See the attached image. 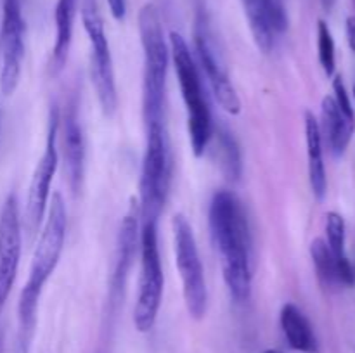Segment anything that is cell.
Instances as JSON below:
<instances>
[{"label":"cell","mask_w":355,"mask_h":353,"mask_svg":"<svg viewBox=\"0 0 355 353\" xmlns=\"http://www.w3.org/2000/svg\"><path fill=\"white\" fill-rule=\"evenodd\" d=\"M210 230L229 293L238 303L246 301L252 293V239L243 204L231 190L215 192Z\"/></svg>","instance_id":"cell-1"},{"label":"cell","mask_w":355,"mask_h":353,"mask_svg":"<svg viewBox=\"0 0 355 353\" xmlns=\"http://www.w3.org/2000/svg\"><path fill=\"white\" fill-rule=\"evenodd\" d=\"M139 33L144 51V120L146 125L165 123V89L168 45L163 35L158 9L146 3L139 10Z\"/></svg>","instance_id":"cell-2"},{"label":"cell","mask_w":355,"mask_h":353,"mask_svg":"<svg viewBox=\"0 0 355 353\" xmlns=\"http://www.w3.org/2000/svg\"><path fill=\"white\" fill-rule=\"evenodd\" d=\"M170 54H172L180 92H182V99L187 109V132H189L191 149H193L194 156L200 158L205 154L211 135H214L210 106H208L207 96L203 92L200 73H198V66L191 54L189 45L177 31L170 33Z\"/></svg>","instance_id":"cell-3"},{"label":"cell","mask_w":355,"mask_h":353,"mask_svg":"<svg viewBox=\"0 0 355 353\" xmlns=\"http://www.w3.org/2000/svg\"><path fill=\"white\" fill-rule=\"evenodd\" d=\"M148 127L144 159L141 173V201L139 213L142 224H156L166 203L172 180V156H170L168 137L165 123H151Z\"/></svg>","instance_id":"cell-4"},{"label":"cell","mask_w":355,"mask_h":353,"mask_svg":"<svg viewBox=\"0 0 355 353\" xmlns=\"http://www.w3.org/2000/svg\"><path fill=\"white\" fill-rule=\"evenodd\" d=\"M80 12H82L83 28L90 42V78L96 87L103 113L106 116H113L118 107L116 82H114L113 59H111L99 3L97 0H82Z\"/></svg>","instance_id":"cell-5"},{"label":"cell","mask_w":355,"mask_h":353,"mask_svg":"<svg viewBox=\"0 0 355 353\" xmlns=\"http://www.w3.org/2000/svg\"><path fill=\"white\" fill-rule=\"evenodd\" d=\"M141 277L139 296L134 308V324L139 332H149L156 324L163 296V269L159 260L156 224H142Z\"/></svg>","instance_id":"cell-6"},{"label":"cell","mask_w":355,"mask_h":353,"mask_svg":"<svg viewBox=\"0 0 355 353\" xmlns=\"http://www.w3.org/2000/svg\"><path fill=\"white\" fill-rule=\"evenodd\" d=\"M175 263L182 279V293L187 311L193 318L201 320L207 314L208 291L205 282L203 265L198 253L196 239L191 224L184 215H175L172 221Z\"/></svg>","instance_id":"cell-7"},{"label":"cell","mask_w":355,"mask_h":353,"mask_svg":"<svg viewBox=\"0 0 355 353\" xmlns=\"http://www.w3.org/2000/svg\"><path fill=\"white\" fill-rule=\"evenodd\" d=\"M66 204L59 192L52 194L51 206H49L47 220L42 228L40 239L35 248L33 258L30 265V275L23 287V293L40 296L45 282L54 273L61 258L66 239Z\"/></svg>","instance_id":"cell-8"},{"label":"cell","mask_w":355,"mask_h":353,"mask_svg":"<svg viewBox=\"0 0 355 353\" xmlns=\"http://www.w3.org/2000/svg\"><path fill=\"white\" fill-rule=\"evenodd\" d=\"M194 45H196L198 59L201 62V68L207 73V78L210 82L211 90L217 97L218 104L224 107L227 113L239 114L241 111V100L232 87L227 75V66H225L224 55L218 48L215 35L208 24L207 17L203 14H198L196 26H194Z\"/></svg>","instance_id":"cell-9"},{"label":"cell","mask_w":355,"mask_h":353,"mask_svg":"<svg viewBox=\"0 0 355 353\" xmlns=\"http://www.w3.org/2000/svg\"><path fill=\"white\" fill-rule=\"evenodd\" d=\"M58 134H59V113L58 109L51 111V123H49L47 144L42 154L40 161L35 166L30 187H28L26 210H24V225L30 235L38 232L42 220H44L45 208H47L49 196H51V183L54 179L55 168L59 163L58 152Z\"/></svg>","instance_id":"cell-10"},{"label":"cell","mask_w":355,"mask_h":353,"mask_svg":"<svg viewBox=\"0 0 355 353\" xmlns=\"http://www.w3.org/2000/svg\"><path fill=\"white\" fill-rule=\"evenodd\" d=\"M24 57V21L21 0H3L2 6V73L0 90L10 96L16 90Z\"/></svg>","instance_id":"cell-11"},{"label":"cell","mask_w":355,"mask_h":353,"mask_svg":"<svg viewBox=\"0 0 355 353\" xmlns=\"http://www.w3.org/2000/svg\"><path fill=\"white\" fill-rule=\"evenodd\" d=\"M21 258V221L16 196L10 194L0 213V311L9 298Z\"/></svg>","instance_id":"cell-12"},{"label":"cell","mask_w":355,"mask_h":353,"mask_svg":"<svg viewBox=\"0 0 355 353\" xmlns=\"http://www.w3.org/2000/svg\"><path fill=\"white\" fill-rule=\"evenodd\" d=\"M59 144L62 149L64 173L69 189L73 192H78L82 189L83 170H85V138H83V130L78 121L75 104H69L64 118H62L61 142Z\"/></svg>","instance_id":"cell-13"},{"label":"cell","mask_w":355,"mask_h":353,"mask_svg":"<svg viewBox=\"0 0 355 353\" xmlns=\"http://www.w3.org/2000/svg\"><path fill=\"white\" fill-rule=\"evenodd\" d=\"M141 215V213H139ZM139 215L132 204L128 213L125 215L120 225V237H118V256L116 269L113 275V291H120L127 280L128 272L134 265L135 255L139 249Z\"/></svg>","instance_id":"cell-14"},{"label":"cell","mask_w":355,"mask_h":353,"mask_svg":"<svg viewBox=\"0 0 355 353\" xmlns=\"http://www.w3.org/2000/svg\"><path fill=\"white\" fill-rule=\"evenodd\" d=\"M305 141H307L309 179H311L312 192L315 199L322 201L328 189L326 166L322 161V132L319 121L311 111H305Z\"/></svg>","instance_id":"cell-15"},{"label":"cell","mask_w":355,"mask_h":353,"mask_svg":"<svg viewBox=\"0 0 355 353\" xmlns=\"http://www.w3.org/2000/svg\"><path fill=\"white\" fill-rule=\"evenodd\" d=\"M322 128L328 138V144L331 147L333 154L340 156L345 152L350 138H352L355 121L349 120L345 114L340 111L335 97H324L322 99Z\"/></svg>","instance_id":"cell-16"},{"label":"cell","mask_w":355,"mask_h":353,"mask_svg":"<svg viewBox=\"0 0 355 353\" xmlns=\"http://www.w3.org/2000/svg\"><path fill=\"white\" fill-rule=\"evenodd\" d=\"M281 327L293 350L302 353H314L318 350V339L311 322L293 303L284 305L281 310Z\"/></svg>","instance_id":"cell-17"},{"label":"cell","mask_w":355,"mask_h":353,"mask_svg":"<svg viewBox=\"0 0 355 353\" xmlns=\"http://www.w3.org/2000/svg\"><path fill=\"white\" fill-rule=\"evenodd\" d=\"M76 14V0H58L55 6V42L54 51H52L51 69L54 75H58L66 64L68 59L69 45L73 37V23H75Z\"/></svg>","instance_id":"cell-18"},{"label":"cell","mask_w":355,"mask_h":353,"mask_svg":"<svg viewBox=\"0 0 355 353\" xmlns=\"http://www.w3.org/2000/svg\"><path fill=\"white\" fill-rule=\"evenodd\" d=\"M311 256L314 260L315 272L319 280L324 286H335L338 282V273H336V256L329 249L328 242L322 239H314L311 244Z\"/></svg>","instance_id":"cell-19"},{"label":"cell","mask_w":355,"mask_h":353,"mask_svg":"<svg viewBox=\"0 0 355 353\" xmlns=\"http://www.w3.org/2000/svg\"><path fill=\"white\" fill-rule=\"evenodd\" d=\"M217 137L222 170L231 180H238L241 175V152L236 144V138L225 128H218Z\"/></svg>","instance_id":"cell-20"},{"label":"cell","mask_w":355,"mask_h":353,"mask_svg":"<svg viewBox=\"0 0 355 353\" xmlns=\"http://www.w3.org/2000/svg\"><path fill=\"white\" fill-rule=\"evenodd\" d=\"M326 235H328V246L336 258L345 255V221L342 215L336 211H329L326 215Z\"/></svg>","instance_id":"cell-21"},{"label":"cell","mask_w":355,"mask_h":353,"mask_svg":"<svg viewBox=\"0 0 355 353\" xmlns=\"http://www.w3.org/2000/svg\"><path fill=\"white\" fill-rule=\"evenodd\" d=\"M318 48L322 69L326 75L333 76L335 73V40H333L331 31L324 21L318 23Z\"/></svg>","instance_id":"cell-22"},{"label":"cell","mask_w":355,"mask_h":353,"mask_svg":"<svg viewBox=\"0 0 355 353\" xmlns=\"http://www.w3.org/2000/svg\"><path fill=\"white\" fill-rule=\"evenodd\" d=\"M269 23L274 33H284L288 28V14L284 7V0H262Z\"/></svg>","instance_id":"cell-23"},{"label":"cell","mask_w":355,"mask_h":353,"mask_svg":"<svg viewBox=\"0 0 355 353\" xmlns=\"http://www.w3.org/2000/svg\"><path fill=\"white\" fill-rule=\"evenodd\" d=\"M333 90H335V100H336V104H338L340 111H342V113L345 114L349 120L355 121L352 104H350V97H349V93H347L345 85H343L342 76H336V78L333 80Z\"/></svg>","instance_id":"cell-24"},{"label":"cell","mask_w":355,"mask_h":353,"mask_svg":"<svg viewBox=\"0 0 355 353\" xmlns=\"http://www.w3.org/2000/svg\"><path fill=\"white\" fill-rule=\"evenodd\" d=\"M336 273H338V282L345 286H355V269L350 260L345 255L336 258Z\"/></svg>","instance_id":"cell-25"},{"label":"cell","mask_w":355,"mask_h":353,"mask_svg":"<svg viewBox=\"0 0 355 353\" xmlns=\"http://www.w3.org/2000/svg\"><path fill=\"white\" fill-rule=\"evenodd\" d=\"M107 3H110V10L114 19H125V16H127V0H107Z\"/></svg>","instance_id":"cell-26"},{"label":"cell","mask_w":355,"mask_h":353,"mask_svg":"<svg viewBox=\"0 0 355 353\" xmlns=\"http://www.w3.org/2000/svg\"><path fill=\"white\" fill-rule=\"evenodd\" d=\"M347 37H349V44L355 52V16H350L347 19Z\"/></svg>","instance_id":"cell-27"},{"label":"cell","mask_w":355,"mask_h":353,"mask_svg":"<svg viewBox=\"0 0 355 353\" xmlns=\"http://www.w3.org/2000/svg\"><path fill=\"white\" fill-rule=\"evenodd\" d=\"M321 6L326 12H331L333 7L336 6V0H321Z\"/></svg>","instance_id":"cell-28"},{"label":"cell","mask_w":355,"mask_h":353,"mask_svg":"<svg viewBox=\"0 0 355 353\" xmlns=\"http://www.w3.org/2000/svg\"><path fill=\"white\" fill-rule=\"evenodd\" d=\"M263 353H281V352H277V350H266Z\"/></svg>","instance_id":"cell-29"},{"label":"cell","mask_w":355,"mask_h":353,"mask_svg":"<svg viewBox=\"0 0 355 353\" xmlns=\"http://www.w3.org/2000/svg\"><path fill=\"white\" fill-rule=\"evenodd\" d=\"M354 96H355V85H354Z\"/></svg>","instance_id":"cell-30"}]
</instances>
